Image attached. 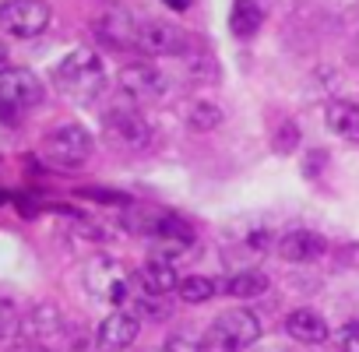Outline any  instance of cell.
<instances>
[{
	"mask_svg": "<svg viewBox=\"0 0 359 352\" xmlns=\"http://www.w3.org/2000/svg\"><path fill=\"white\" fill-rule=\"evenodd\" d=\"M275 250H278V257H282V261L306 264V261L320 257V254L327 250V243H324V236H320V233L292 229V233H285V236H278V240H275Z\"/></svg>",
	"mask_w": 359,
	"mask_h": 352,
	"instance_id": "12",
	"label": "cell"
},
{
	"mask_svg": "<svg viewBox=\"0 0 359 352\" xmlns=\"http://www.w3.org/2000/svg\"><path fill=\"white\" fill-rule=\"evenodd\" d=\"M137 331H141V317H134V313H127V310H113V313L99 324L95 345H99L102 352H123V348L134 345Z\"/></svg>",
	"mask_w": 359,
	"mask_h": 352,
	"instance_id": "10",
	"label": "cell"
},
{
	"mask_svg": "<svg viewBox=\"0 0 359 352\" xmlns=\"http://www.w3.org/2000/svg\"><path fill=\"white\" fill-rule=\"evenodd\" d=\"M43 102V81L29 67H8L0 71V109L22 116Z\"/></svg>",
	"mask_w": 359,
	"mask_h": 352,
	"instance_id": "6",
	"label": "cell"
},
{
	"mask_svg": "<svg viewBox=\"0 0 359 352\" xmlns=\"http://www.w3.org/2000/svg\"><path fill=\"white\" fill-rule=\"evenodd\" d=\"M95 36L113 46V50H134V39H137V18H130L123 8H113L106 11L99 22H95Z\"/></svg>",
	"mask_w": 359,
	"mask_h": 352,
	"instance_id": "11",
	"label": "cell"
},
{
	"mask_svg": "<svg viewBox=\"0 0 359 352\" xmlns=\"http://www.w3.org/2000/svg\"><path fill=\"white\" fill-rule=\"evenodd\" d=\"M324 123H327V130H331L334 137L359 144V102L331 99V102L324 106Z\"/></svg>",
	"mask_w": 359,
	"mask_h": 352,
	"instance_id": "16",
	"label": "cell"
},
{
	"mask_svg": "<svg viewBox=\"0 0 359 352\" xmlns=\"http://www.w3.org/2000/svg\"><path fill=\"white\" fill-rule=\"evenodd\" d=\"M296 141H299V134H296V127L292 123H282L278 130H275V148L285 155V151H292L296 148Z\"/></svg>",
	"mask_w": 359,
	"mask_h": 352,
	"instance_id": "24",
	"label": "cell"
},
{
	"mask_svg": "<svg viewBox=\"0 0 359 352\" xmlns=\"http://www.w3.org/2000/svg\"><path fill=\"white\" fill-rule=\"evenodd\" d=\"M18 327H22L18 306H15L11 299H4V296H0V338H8V334H15Z\"/></svg>",
	"mask_w": 359,
	"mask_h": 352,
	"instance_id": "21",
	"label": "cell"
},
{
	"mask_svg": "<svg viewBox=\"0 0 359 352\" xmlns=\"http://www.w3.org/2000/svg\"><path fill=\"white\" fill-rule=\"evenodd\" d=\"M180 282H184V278L176 275V264L162 261V257H148L141 264V271H137V285L148 296H169V292L180 289Z\"/></svg>",
	"mask_w": 359,
	"mask_h": 352,
	"instance_id": "13",
	"label": "cell"
},
{
	"mask_svg": "<svg viewBox=\"0 0 359 352\" xmlns=\"http://www.w3.org/2000/svg\"><path fill=\"white\" fill-rule=\"evenodd\" d=\"M53 85L71 102H92L106 88V67H102V60H99L95 50H74V53H67L57 64Z\"/></svg>",
	"mask_w": 359,
	"mask_h": 352,
	"instance_id": "1",
	"label": "cell"
},
{
	"mask_svg": "<svg viewBox=\"0 0 359 352\" xmlns=\"http://www.w3.org/2000/svg\"><path fill=\"white\" fill-rule=\"evenodd\" d=\"M29 341H46V338H53V334H60L64 331V313L53 306V303H39V306H32L25 317H22V327H18Z\"/></svg>",
	"mask_w": 359,
	"mask_h": 352,
	"instance_id": "14",
	"label": "cell"
},
{
	"mask_svg": "<svg viewBox=\"0 0 359 352\" xmlns=\"http://www.w3.org/2000/svg\"><path fill=\"white\" fill-rule=\"evenodd\" d=\"M11 64H8V46L4 43H0V71H8Z\"/></svg>",
	"mask_w": 359,
	"mask_h": 352,
	"instance_id": "25",
	"label": "cell"
},
{
	"mask_svg": "<svg viewBox=\"0 0 359 352\" xmlns=\"http://www.w3.org/2000/svg\"><path fill=\"white\" fill-rule=\"evenodd\" d=\"M102 123H106V141H113L123 151H141L151 141V123L137 106H113L102 116Z\"/></svg>",
	"mask_w": 359,
	"mask_h": 352,
	"instance_id": "7",
	"label": "cell"
},
{
	"mask_svg": "<svg viewBox=\"0 0 359 352\" xmlns=\"http://www.w3.org/2000/svg\"><path fill=\"white\" fill-rule=\"evenodd\" d=\"M85 289L99 299V303H109V306H123L130 299V271L120 257H109V254H95L88 264H85Z\"/></svg>",
	"mask_w": 359,
	"mask_h": 352,
	"instance_id": "3",
	"label": "cell"
},
{
	"mask_svg": "<svg viewBox=\"0 0 359 352\" xmlns=\"http://www.w3.org/2000/svg\"><path fill=\"white\" fill-rule=\"evenodd\" d=\"M264 352H285V348H264Z\"/></svg>",
	"mask_w": 359,
	"mask_h": 352,
	"instance_id": "28",
	"label": "cell"
},
{
	"mask_svg": "<svg viewBox=\"0 0 359 352\" xmlns=\"http://www.w3.org/2000/svg\"><path fill=\"white\" fill-rule=\"evenodd\" d=\"M261 18H264L261 4H254V0H236V4H233V18H229V29H233V36L250 39V36L261 29Z\"/></svg>",
	"mask_w": 359,
	"mask_h": 352,
	"instance_id": "18",
	"label": "cell"
},
{
	"mask_svg": "<svg viewBox=\"0 0 359 352\" xmlns=\"http://www.w3.org/2000/svg\"><path fill=\"white\" fill-rule=\"evenodd\" d=\"M219 289H222L226 296H233V299H254V296H261V292L268 289V275H261V271L247 268V271L229 275Z\"/></svg>",
	"mask_w": 359,
	"mask_h": 352,
	"instance_id": "17",
	"label": "cell"
},
{
	"mask_svg": "<svg viewBox=\"0 0 359 352\" xmlns=\"http://www.w3.org/2000/svg\"><path fill=\"white\" fill-rule=\"evenodd\" d=\"M92 134L81 127V123H64V127H53L46 137H43V155L50 165L57 169H81L88 158H92Z\"/></svg>",
	"mask_w": 359,
	"mask_h": 352,
	"instance_id": "4",
	"label": "cell"
},
{
	"mask_svg": "<svg viewBox=\"0 0 359 352\" xmlns=\"http://www.w3.org/2000/svg\"><path fill=\"white\" fill-rule=\"evenodd\" d=\"M257 338H261V317L247 306H233L215 317V324L201 345H205V352H240V348H250Z\"/></svg>",
	"mask_w": 359,
	"mask_h": 352,
	"instance_id": "2",
	"label": "cell"
},
{
	"mask_svg": "<svg viewBox=\"0 0 359 352\" xmlns=\"http://www.w3.org/2000/svg\"><path fill=\"white\" fill-rule=\"evenodd\" d=\"M338 348L341 352H359V320H348L338 331Z\"/></svg>",
	"mask_w": 359,
	"mask_h": 352,
	"instance_id": "23",
	"label": "cell"
},
{
	"mask_svg": "<svg viewBox=\"0 0 359 352\" xmlns=\"http://www.w3.org/2000/svg\"><path fill=\"white\" fill-rule=\"evenodd\" d=\"M198 43L172 22H158V18H144L137 22V39L134 50L148 53V57H187Z\"/></svg>",
	"mask_w": 359,
	"mask_h": 352,
	"instance_id": "5",
	"label": "cell"
},
{
	"mask_svg": "<svg viewBox=\"0 0 359 352\" xmlns=\"http://www.w3.org/2000/svg\"><path fill=\"white\" fill-rule=\"evenodd\" d=\"M162 352H205V345L194 341V338H187V334H172V338H165Z\"/></svg>",
	"mask_w": 359,
	"mask_h": 352,
	"instance_id": "22",
	"label": "cell"
},
{
	"mask_svg": "<svg viewBox=\"0 0 359 352\" xmlns=\"http://www.w3.org/2000/svg\"><path fill=\"white\" fill-rule=\"evenodd\" d=\"M187 123H191V130H201V134H208V130H215V127L222 123V109H219L215 102H194V106H191V116H187Z\"/></svg>",
	"mask_w": 359,
	"mask_h": 352,
	"instance_id": "20",
	"label": "cell"
},
{
	"mask_svg": "<svg viewBox=\"0 0 359 352\" xmlns=\"http://www.w3.org/2000/svg\"><path fill=\"white\" fill-rule=\"evenodd\" d=\"M18 352H50L46 345H25V348H18Z\"/></svg>",
	"mask_w": 359,
	"mask_h": 352,
	"instance_id": "26",
	"label": "cell"
},
{
	"mask_svg": "<svg viewBox=\"0 0 359 352\" xmlns=\"http://www.w3.org/2000/svg\"><path fill=\"white\" fill-rule=\"evenodd\" d=\"M165 4H172L176 11H184V8H187V0H165Z\"/></svg>",
	"mask_w": 359,
	"mask_h": 352,
	"instance_id": "27",
	"label": "cell"
},
{
	"mask_svg": "<svg viewBox=\"0 0 359 352\" xmlns=\"http://www.w3.org/2000/svg\"><path fill=\"white\" fill-rule=\"evenodd\" d=\"M176 292H180V299H184V303H208V299H215L219 282H212V278H205V275H191V278L180 282Z\"/></svg>",
	"mask_w": 359,
	"mask_h": 352,
	"instance_id": "19",
	"label": "cell"
},
{
	"mask_svg": "<svg viewBox=\"0 0 359 352\" xmlns=\"http://www.w3.org/2000/svg\"><path fill=\"white\" fill-rule=\"evenodd\" d=\"M285 331H289V338H296V341H303V345H320V341L331 338L327 320H324L317 310H306V306H299V310H292V313L285 317Z\"/></svg>",
	"mask_w": 359,
	"mask_h": 352,
	"instance_id": "15",
	"label": "cell"
},
{
	"mask_svg": "<svg viewBox=\"0 0 359 352\" xmlns=\"http://www.w3.org/2000/svg\"><path fill=\"white\" fill-rule=\"evenodd\" d=\"M120 88L130 102H155L165 95V74L148 60H134L120 71Z\"/></svg>",
	"mask_w": 359,
	"mask_h": 352,
	"instance_id": "9",
	"label": "cell"
},
{
	"mask_svg": "<svg viewBox=\"0 0 359 352\" xmlns=\"http://www.w3.org/2000/svg\"><path fill=\"white\" fill-rule=\"evenodd\" d=\"M50 4L46 0H8L0 8V29L18 39H32L50 29Z\"/></svg>",
	"mask_w": 359,
	"mask_h": 352,
	"instance_id": "8",
	"label": "cell"
}]
</instances>
